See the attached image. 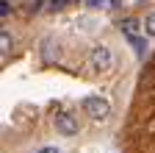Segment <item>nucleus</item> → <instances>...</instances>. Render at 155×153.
Wrapping results in <instances>:
<instances>
[{"instance_id": "1a4fd4ad", "label": "nucleus", "mask_w": 155, "mask_h": 153, "mask_svg": "<svg viewBox=\"0 0 155 153\" xmlns=\"http://www.w3.org/2000/svg\"><path fill=\"white\" fill-rule=\"evenodd\" d=\"M83 6H89V9H103L105 0H83Z\"/></svg>"}, {"instance_id": "2eb2a0df", "label": "nucleus", "mask_w": 155, "mask_h": 153, "mask_svg": "<svg viewBox=\"0 0 155 153\" xmlns=\"http://www.w3.org/2000/svg\"><path fill=\"white\" fill-rule=\"evenodd\" d=\"M69 3H78V0H67V6H69Z\"/></svg>"}, {"instance_id": "423d86ee", "label": "nucleus", "mask_w": 155, "mask_h": 153, "mask_svg": "<svg viewBox=\"0 0 155 153\" xmlns=\"http://www.w3.org/2000/svg\"><path fill=\"white\" fill-rule=\"evenodd\" d=\"M127 42H130V47L136 50V56H139V59H144V56H147V47H150L147 39H141V36H130Z\"/></svg>"}, {"instance_id": "39448f33", "label": "nucleus", "mask_w": 155, "mask_h": 153, "mask_svg": "<svg viewBox=\"0 0 155 153\" xmlns=\"http://www.w3.org/2000/svg\"><path fill=\"white\" fill-rule=\"evenodd\" d=\"M42 59H45V61L58 59V42H53V39H45V42H42Z\"/></svg>"}, {"instance_id": "9d476101", "label": "nucleus", "mask_w": 155, "mask_h": 153, "mask_svg": "<svg viewBox=\"0 0 155 153\" xmlns=\"http://www.w3.org/2000/svg\"><path fill=\"white\" fill-rule=\"evenodd\" d=\"M8 11H11V6H8V0H0V17H3V20L8 17Z\"/></svg>"}, {"instance_id": "f257e3e1", "label": "nucleus", "mask_w": 155, "mask_h": 153, "mask_svg": "<svg viewBox=\"0 0 155 153\" xmlns=\"http://www.w3.org/2000/svg\"><path fill=\"white\" fill-rule=\"evenodd\" d=\"M81 106H83V111L89 114L94 123H105L111 117V103H108V98H100V95H89V98H83Z\"/></svg>"}, {"instance_id": "f8f14e48", "label": "nucleus", "mask_w": 155, "mask_h": 153, "mask_svg": "<svg viewBox=\"0 0 155 153\" xmlns=\"http://www.w3.org/2000/svg\"><path fill=\"white\" fill-rule=\"evenodd\" d=\"M36 153H58L55 148H42V150H36Z\"/></svg>"}, {"instance_id": "f03ea898", "label": "nucleus", "mask_w": 155, "mask_h": 153, "mask_svg": "<svg viewBox=\"0 0 155 153\" xmlns=\"http://www.w3.org/2000/svg\"><path fill=\"white\" fill-rule=\"evenodd\" d=\"M89 67L94 72H108L114 67V53H111V47H105V45L91 47V53H89Z\"/></svg>"}, {"instance_id": "4468645a", "label": "nucleus", "mask_w": 155, "mask_h": 153, "mask_svg": "<svg viewBox=\"0 0 155 153\" xmlns=\"http://www.w3.org/2000/svg\"><path fill=\"white\" fill-rule=\"evenodd\" d=\"M108 3H111V6H119V3H122V0H108Z\"/></svg>"}, {"instance_id": "6e6552de", "label": "nucleus", "mask_w": 155, "mask_h": 153, "mask_svg": "<svg viewBox=\"0 0 155 153\" xmlns=\"http://www.w3.org/2000/svg\"><path fill=\"white\" fill-rule=\"evenodd\" d=\"M144 31H147L150 36H155V11H150V14L144 17Z\"/></svg>"}, {"instance_id": "7ed1b4c3", "label": "nucleus", "mask_w": 155, "mask_h": 153, "mask_svg": "<svg viewBox=\"0 0 155 153\" xmlns=\"http://www.w3.org/2000/svg\"><path fill=\"white\" fill-rule=\"evenodd\" d=\"M53 125H55V131L61 134V137H75V134H78V120H75V114H69V111H58Z\"/></svg>"}, {"instance_id": "dca6fc26", "label": "nucleus", "mask_w": 155, "mask_h": 153, "mask_svg": "<svg viewBox=\"0 0 155 153\" xmlns=\"http://www.w3.org/2000/svg\"><path fill=\"white\" fill-rule=\"evenodd\" d=\"M141 3H144V0H141Z\"/></svg>"}, {"instance_id": "9b49d317", "label": "nucleus", "mask_w": 155, "mask_h": 153, "mask_svg": "<svg viewBox=\"0 0 155 153\" xmlns=\"http://www.w3.org/2000/svg\"><path fill=\"white\" fill-rule=\"evenodd\" d=\"M67 6V0H50V9L53 11H58V9H64Z\"/></svg>"}, {"instance_id": "0eeeda50", "label": "nucleus", "mask_w": 155, "mask_h": 153, "mask_svg": "<svg viewBox=\"0 0 155 153\" xmlns=\"http://www.w3.org/2000/svg\"><path fill=\"white\" fill-rule=\"evenodd\" d=\"M11 45H14L11 33H8V31H3V33H0V50H3V56H8V53H11Z\"/></svg>"}, {"instance_id": "20e7f679", "label": "nucleus", "mask_w": 155, "mask_h": 153, "mask_svg": "<svg viewBox=\"0 0 155 153\" xmlns=\"http://www.w3.org/2000/svg\"><path fill=\"white\" fill-rule=\"evenodd\" d=\"M144 28V23H139V20H133V17H125V20L119 23V31L127 36V39H130V36H139V31Z\"/></svg>"}, {"instance_id": "ddd939ff", "label": "nucleus", "mask_w": 155, "mask_h": 153, "mask_svg": "<svg viewBox=\"0 0 155 153\" xmlns=\"http://www.w3.org/2000/svg\"><path fill=\"white\" fill-rule=\"evenodd\" d=\"M42 3H45V0H36V3H33V11H42Z\"/></svg>"}]
</instances>
